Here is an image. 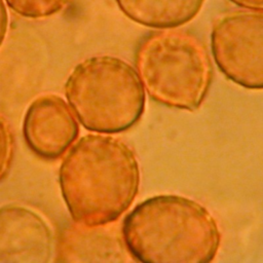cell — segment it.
Masks as SVG:
<instances>
[{
    "mask_svg": "<svg viewBox=\"0 0 263 263\" xmlns=\"http://www.w3.org/2000/svg\"><path fill=\"white\" fill-rule=\"evenodd\" d=\"M59 184L74 222L88 227L109 225L138 194L139 164L133 150L119 139L89 134L62 161Z\"/></svg>",
    "mask_w": 263,
    "mask_h": 263,
    "instance_id": "obj_1",
    "label": "cell"
},
{
    "mask_svg": "<svg viewBox=\"0 0 263 263\" xmlns=\"http://www.w3.org/2000/svg\"><path fill=\"white\" fill-rule=\"evenodd\" d=\"M121 236L129 256L142 263H206L221 240L217 222L203 205L172 194L138 203L124 218Z\"/></svg>",
    "mask_w": 263,
    "mask_h": 263,
    "instance_id": "obj_2",
    "label": "cell"
},
{
    "mask_svg": "<svg viewBox=\"0 0 263 263\" xmlns=\"http://www.w3.org/2000/svg\"><path fill=\"white\" fill-rule=\"evenodd\" d=\"M135 66L153 101L187 111L201 106L214 77L205 44L183 29H161L144 36L135 51Z\"/></svg>",
    "mask_w": 263,
    "mask_h": 263,
    "instance_id": "obj_3",
    "label": "cell"
},
{
    "mask_svg": "<svg viewBox=\"0 0 263 263\" xmlns=\"http://www.w3.org/2000/svg\"><path fill=\"white\" fill-rule=\"evenodd\" d=\"M65 95L80 123L100 134L125 132L145 111V90L138 73L111 55L79 63L66 81Z\"/></svg>",
    "mask_w": 263,
    "mask_h": 263,
    "instance_id": "obj_4",
    "label": "cell"
},
{
    "mask_svg": "<svg viewBox=\"0 0 263 263\" xmlns=\"http://www.w3.org/2000/svg\"><path fill=\"white\" fill-rule=\"evenodd\" d=\"M211 50L227 79L247 89H263V11L223 15L213 26Z\"/></svg>",
    "mask_w": 263,
    "mask_h": 263,
    "instance_id": "obj_5",
    "label": "cell"
},
{
    "mask_svg": "<svg viewBox=\"0 0 263 263\" xmlns=\"http://www.w3.org/2000/svg\"><path fill=\"white\" fill-rule=\"evenodd\" d=\"M78 135L77 120L61 97L41 96L27 109L23 136L28 148L39 158H60L72 146Z\"/></svg>",
    "mask_w": 263,
    "mask_h": 263,
    "instance_id": "obj_6",
    "label": "cell"
},
{
    "mask_svg": "<svg viewBox=\"0 0 263 263\" xmlns=\"http://www.w3.org/2000/svg\"><path fill=\"white\" fill-rule=\"evenodd\" d=\"M52 256L49 226L21 205L0 208V263H47Z\"/></svg>",
    "mask_w": 263,
    "mask_h": 263,
    "instance_id": "obj_7",
    "label": "cell"
},
{
    "mask_svg": "<svg viewBox=\"0 0 263 263\" xmlns=\"http://www.w3.org/2000/svg\"><path fill=\"white\" fill-rule=\"evenodd\" d=\"M126 249L114 227H88L73 221L60 233L57 243L59 262H125Z\"/></svg>",
    "mask_w": 263,
    "mask_h": 263,
    "instance_id": "obj_8",
    "label": "cell"
},
{
    "mask_svg": "<svg viewBox=\"0 0 263 263\" xmlns=\"http://www.w3.org/2000/svg\"><path fill=\"white\" fill-rule=\"evenodd\" d=\"M205 0H115L133 22L153 29H173L192 21Z\"/></svg>",
    "mask_w": 263,
    "mask_h": 263,
    "instance_id": "obj_9",
    "label": "cell"
},
{
    "mask_svg": "<svg viewBox=\"0 0 263 263\" xmlns=\"http://www.w3.org/2000/svg\"><path fill=\"white\" fill-rule=\"evenodd\" d=\"M9 8L28 18L50 16L64 8L69 0H5Z\"/></svg>",
    "mask_w": 263,
    "mask_h": 263,
    "instance_id": "obj_10",
    "label": "cell"
},
{
    "mask_svg": "<svg viewBox=\"0 0 263 263\" xmlns=\"http://www.w3.org/2000/svg\"><path fill=\"white\" fill-rule=\"evenodd\" d=\"M14 143L10 126L0 113V182L7 176L13 159Z\"/></svg>",
    "mask_w": 263,
    "mask_h": 263,
    "instance_id": "obj_11",
    "label": "cell"
},
{
    "mask_svg": "<svg viewBox=\"0 0 263 263\" xmlns=\"http://www.w3.org/2000/svg\"><path fill=\"white\" fill-rule=\"evenodd\" d=\"M229 1L242 8L263 11V0H229Z\"/></svg>",
    "mask_w": 263,
    "mask_h": 263,
    "instance_id": "obj_12",
    "label": "cell"
},
{
    "mask_svg": "<svg viewBox=\"0 0 263 263\" xmlns=\"http://www.w3.org/2000/svg\"><path fill=\"white\" fill-rule=\"evenodd\" d=\"M7 25H8V16H7L6 7L3 3V0H0V46L6 35Z\"/></svg>",
    "mask_w": 263,
    "mask_h": 263,
    "instance_id": "obj_13",
    "label": "cell"
}]
</instances>
